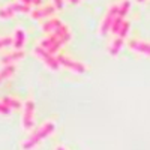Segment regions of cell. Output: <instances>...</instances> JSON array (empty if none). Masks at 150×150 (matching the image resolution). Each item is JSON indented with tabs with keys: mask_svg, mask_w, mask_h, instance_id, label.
Here are the masks:
<instances>
[{
	"mask_svg": "<svg viewBox=\"0 0 150 150\" xmlns=\"http://www.w3.org/2000/svg\"><path fill=\"white\" fill-rule=\"evenodd\" d=\"M119 11H120V3H111L105 17L102 18L101 21V26H99V35H107L108 30L111 32V27H112V23H114V20L117 18L119 15Z\"/></svg>",
	"mask_w": 150,
	"mask_h": 150,
	"instance_id": "cell-3",
	"label": "cell"
},
{
	"mask_svg": "<svg viewBox=\"0 0 150 150\" xmlns=\"http://www.w3.org/2000/svg\"><path fill=\"white\" fill-rule=\"evenodd\" d=\"M14 47L17 48V51H20V50L24 47V44H26V33H24V30L23 29H15V32H14Z\"/></svg>",
	"mask_w": 150,
	"mask_h": 150,
	"instance_id": "cell-11",
	"label": "cell"
},
{
	"mask_svg": "<svg viewBox=\"0 0 150 150\" xmlns=\"http://www.w3.org/2000/svg\"><path fill=\"white\" fill-rule=\"evenodd\" d=\"M53 5H54L56 9H62L63 5H65V2H62V0H56V2H53Z\"/></svg>",
	"mask_w": 150,
	"mask_h": 150,
	"instance_id": "cell-21",
	"label": "cell"
},
{
	"mask_svg": "<svg viewBox=\"0 0 150 150\" xmlns=\"http://www.w3.org/2000/svg\"><path fill=\"white\" fill-rule=\"evenodd\" d=\"M123 24H125V18H123V17H119V15H117V18L114 20V23H112V27H111V33L117 35V33L120 32V29L123 27Z\"/></svg>",
	"mask_w": 150,
	"mask_h": 150,
	"instance_id": "cell-17",
	"label": "cell"
},
{
	"mask_svg": "<svg viewBox=\"0 0 150 150\" xmlns=\"http://www.w3.org/2000/svg\"><path fill=\"white\" fill-rule=\"evenodd\" d=\"M54 150H68V149H66L65 146H56V149H54Z\"/></svg>",
	"mask_w": 150,
	"mask_h": 150,
	"instance_id": "cell-22",
	"label": "cell"
},
{
	"mask_svg": "<svg viewBox=\"0 0 150 150\" xmlns=\"http://www.w3.org/2000/svg\"><path fill=\"white\" fill-rule=\"evenodd\" d=\"M2 102H3L9 110H18V108L23 107V102L20 101L18 98H15V96H3V98H2Z\"/></svg>",
	"mask_w": 150,
	"mask_h": 150,
	"instance_id": "cell-13",
	"label": "cell"
},
{
	"mask_svg": "<svg viewBox=\"0 0 150 150\" xmlns=\"http://www.w3.org/2000/svg\"><path fill=\"white\" fill-rule=\"evenodd\" d=\"M128 33H129V23H128V21H125V24H123V27L120 29V32L117 33V36H122V38H126V36H128Z\"/></svg>",
	"mask_w": 150,
	"mask_h": 150,
	"instance_id": "cell-19",
	"label": "cell"
},
{
	"mask_svg": "<svg viewBox=\"0 0 150 150\" xmlns=\"http://www.w3.org/2000/svg\"><path fill=\"white\" fill-rule=\"evenodd\" d=\"M9 111H11V110H9L2 101H0V114H2V116H8V114H9Z\"/></svg>",
	"mask_w": 150,
	"mask_h": 150,
	"instance_id": "cell-20",
	"label": "cell"
},
{
	"mask_svg": "<svg viewBox=\"0 0 150 150\" xmlns=\"http://www.w3.org/2000/svg\"><path fill=\"white\" fill-rule=\"evenodd\" d=\"M56 12V8L53 3H47L44 6H38L36 9H33L30 12V17L33 20H41V18H48V17H51L53 14Z\"/></svg>",
	"mask_w": 150,
	"mask_h": 150,
	"instance_id": "cell-8",
	"label": "cell"
},
{
	"mask_svg": "<svg viewBox=\"0 0 150 150\" xmlns=\"http://www.w3.org/2000/svg\"><path fill=\"white\" fill-rule=\"evenodd\" d=\"M15 72H17V66H15V65L3 66L2 69H0V84L5 83L6 80H9L11 77H14Z\"/></svg>",
	"mask_w": 150,
	"mask_h": 150,
	"instance_id": "cell-12",
	"label": "cell"
},
{
	"mask_svg": "<svg viewBox=\"0 0 150 150\" xmlns=\"http://www.w3.org/2000/svg\"><path fill=\"white\" fill-rule=\"evenodd\" d=\"M14 44V38L12 36H3V38H0V50H3L5 47H9Z\"/></svg>",
	"mask_w": 150,
	"mask_h": 150,
	"instance_id": "cell-18",
	"label": "cell"
},
{
	"mask_svg": "<svg viewBox=\"0 0 150 150\" xmlns=\"http://www.w3.org/2000/svg\"><path fill=\"white\" fill-rule=\"evenodd\" d=\"M62 24H63V23H62L60 18H48L45 23H42V32L47 33V35H50V33L56 32L62 26Z\"/></svg>",
	"mask_w": 150,
	"mask_h": 150,
	"instance_id": "cell-10",
	"label": "cell"
},
{
	"mask_svg": "<svg viewBox=\"0 0 150 150\" xmlns=\"http://www.w3.org/2000/svg\"><path fill=\"white\" fill-rule=\"evenodd\" d=\"M21 125H23V129H26V131H30L35 126V102H33L32 98H29V99L24 101Z\"/></svg>",
	"mask_w": 150,
	"mask_h": 150,
	"instance_id": "cell-4",
	"label": "cell"
},
{
	"mask_svg": "<svg viewBox=\"0 0 150 150\" xmlns=\"http://www.w3.org/2000/svg\"><path fill=\"white\" fill-rule=\"evenodd\" d=\"M54 131H56V123H54L53 120L44 122L41 126L38 128V129L29 137V138L21 144L23 150H32V149H35L38 144H41L45 138H48V137L51 135Z\"/></svg>",
	"mask_w": 150,
	"mask_h": 150,
	"instance_id": "cell-1",
	"label": "cell"
},
{
	"mask_svg": "<svg viewBox=\"0 0 150 150\" xmlns=\"http://www.w3.org/2000/svg\"><path fill=\"white\" fill-rule=\"evenodd\" d=\"M128 47H129V50H132V51H135V53L150 57V41L131 39V41L128 42Z\"/></svg>",
	"mask_w": 150,
	"mask_h": 150,
	"instance_id": "cell-7",
	"label": "cell"
},
{
	"mask_svg": "<svg viewBox=\"0 0 150 150\" xmlns=\"http://www.w3.org/2000/svg\"><path fill=\"white\" fill-rule=\"evenodd\" d=\"M123 42H125V38H122V36H116V39L111 42L108 51H110V54H111L112 57L117 56V53L120 51V48L123 47Z\"/></svg>",
	"mask_w": 150,
	"mask_h": 150,
	"instance_id": "cell-14",
	"label": "cell"
},
{
	"mask_svg": "<svg viewBox=\"0 0 150 150\" xmlns=\"http://www.w3.org/2000/svg\"><path fill=\"white\" fill-rule=\"evenodd\" d=\"M71 38H72V33H71L69 26H68V24H62V26H60L56 32L47 35V36L44 38V39H41L39 47H41V48H44V50H47V51H50V50H51L54 45H57V44H59V41L71 39Z\"/></svg>",
	"mask_w": 150,
	"mask_h": 150,
	"instance_id": "cell-2",
	"label": "cell"
},
{
	"mask_svg": "<svg viewBox=\"0 0 150 150\" xmlns=\"http://www.w3.org/2000/svg\"><path fill=\"white\" fill-rule=\"evenodd\" d=\"M24 56H26V53H24L23 50H20V51H12V53H5V54L2 56V59H0V63L5 65V66L14 65L15 62L24 59Z\"/></svg>",
	"mask_w": 150,
	"mask_h": 150,
	"instance_id": "cell-9",
	"label": "cell"
},
{
	"mask_svg": "<svg viewBox=\"0 0 150 150\" xmlns=\"http://www.w3.org/2000/svg\"><path fill=\"white\" fill-rule=\"evenodd\" d=\"M33 53H35V56H36L38 59H41V60L44 62V65H45L48 69H51V71H57V69L60 68L59 62H57V57H54L53 54H50V53L47 51V50L41 48L39 45L35 47Z\"/></svg>",
	"mask_w": 150,
	"mask_h": 150,
	"instance_id": "cell-6",
	"label": "cell"
},
{
	"mask_svg": "<svg viewBox=\"0 0 150 150\" xmlns=\"http://www.w3.org/2000/svg\"><path fill=\"white\" fill-rule=\"evenodd\" d=\"M57 62H59V65L63 66L65 69L77 72V74H84L87 71V65H84L83 62H78V60H72L71 57H68L65 54H59L57 56Z\"/></svg>",
	"mask_w": 150,
	"mask_h": 150,
	"instance_id": "cell-5",
	"label": "cell"
},
{
	"mask_svg": "<svg viewBox=\"0 0 150 150\" xmlns=\"http://www.w3.org/2000/svg\"><path fill=\"white\" fill-rule=\"evenodd\" d=\"M14 12H32V2H12Z\"/></svg>",
	"mask_w": 150,
	"mask_h": 150,
	"instance_id": "cell-15",
	"label": "cell"
},
{
	"mask_svg": "<svg viewBox=\"0 0 150 150\" xmlns=\"http://www.w3.org/2000/svg\"><path fill=\"white\" fill-rule=\"evenodd\" d=\"M14 9H12L11 3L5 5L0 8V20H9V18H14Z\"/></svg>",
	"mask_w": 150,
	"mask_h": 150,
	"instance_id": "cell-16",
	"label": "cell"
}]
</instances>
